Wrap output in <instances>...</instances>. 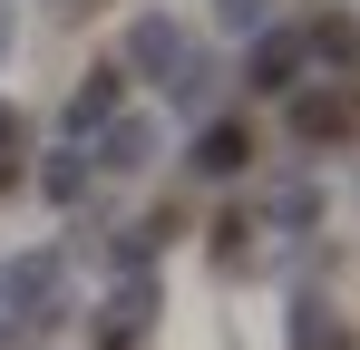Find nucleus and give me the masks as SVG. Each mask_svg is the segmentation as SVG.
I'll return each instance as SVG.
<instances>
[{"instance_id":"obj_1","label":"nucleus","mask_w":360,"mask_h":350,"mask_svg":"<svg viewBox=\"0 0 360 350\" xmlns=\"http://www.w3.org/2000/svg\"><path fill=\"white\" fill-rule=\"evenodd\" d=\"M351 127H360L351 88H292V136H302V146H341Z\"/></svg>"},{"instance_id":"obj_2","label":"nucleus","mask_w":360,"mask_h":350,"mask_svg":"<svg viewBox=\"0 0 360 350\" xmlns=\"http://www.w3.org/2000/svg\"><path fill=\"white\" fill-rule=\"evenodd\" d=\"M302 68H311V58H302V30H273V39H253V58H243V88H253V98H292Z\"/></svg>"},{"instance_id":"obj_3","label":"nucleus","mask_w":360,"mask_h":350,"mask_svg":"<svg viewBox=\"0 0 360 350\" xmlns=\"http://www.w3.org/2000/svg\"><path fill=\"white\" fill-rule=\"evenodd\" d=\"M253 146H263V136H253V117H214V127L195 136V175H214V185H234V175L253 166Z\"/></svg>"},{"instance_id":"obj_4","label":"nucleus","mask_w":360,"mask_h":350,"mask_svg":"<svg viewBox=\"0 0 360 350\" xmlns=\"http://www.w3.org/2000/svg\"><path fill=\"white\" fill-rule=\"evenodd\" d=\"M146 156H156V127H146V117H108V136H98L88 166H98V175H136Z\"/></svg>"},{"instance_id":"obj_5","label":"nucleus","mask_w":360,"mask_h":350,"mask_svg":"<svg viewBox=\"0 0 360 350\" xmlns=\"http://www.w3.org/2000/svg\"><path fill=\"white\" fill-rule=\"evenodd\" d=\"M108 117H127V68H117V58H98L88 88L68 98V127H108Z\"/></svg>"},{"instance_id":"obj_6","label":"nucleus","mask_w":360,"mask_h":350,"mask_svg":"<svg viewBox=\"0 0 360 350\" xmlns=\"http://www.w3.org/2000/svg\"><path fill=\"white\" fill-rule=\"evenodd\" d=\"M302 58H321V68L351 78V68H360V20H351V10H321V20L302 30Z\"/></svg>"},{"instance_id":"obj_7","label":"nucleus","mask_w":360,"mask_h":350,"mask_svg":"<svg viewBox=\"0 0 360 350\" xmlns=\"http://www.w3.org/2000/svg\"><path fill=\"white\" fill-rule=\"evenodd\" d=\"M117 68H156V78H176V68H185V30H176V20H136V39H127Z\"/></svg>"},{"instance_id":"obj_8","label":"nucleus","mask_w":360,"mask_h":350,"mask_svg":"<svg viewBox=\"0 0 360 350\" xmlns=\"http://www.w3.org/2000/svg\"><path fill=\"white\" fill-rule=\"evenodd\" d=\"M292 350H351V331L331 321V302H292Z\"/></svg>"},{"instance_id":"obj_9","label":"nucleus","mask_w":360,"mask_h":350,"mask_svg":"<svg viewBox=\"0 0 360 350\" xmlns=\"http://www.w3.org/2000/svg\"><path fill=\"white\" fill-rule=\"evenodd\" d=\"M39 185H49V195H59V205H68V195H88V156H59V166L39 175Z\"/></svg>"},{"instance_id":"obj_10","label":"nucleus","mask_w":360,"mask_h":350,"mask_svg":"<svg viewBox=\"0 0 360 350\" xmlns=\"http://www.w3.org/2000/svg\"><path fill=\"white\" fill-rule=\"evenodd\" d=\"M214 253L243 263V253H253V214H224V224H214Z\"/></svg>"},{"instance_id":"obj_11","label":"nucleus","mask_w":360,"mask_h":350,"mask_svg":"<svg viewBox=\"0 0 360 350\" xmlns=\"http://www.w3.org/2000/svg\"><path fill=\"white\" fill-rule=\"evenodd\" d=\"M214 10H224V30H263L273 20V0H214Z\"/></svg>"},{"instance_id":"obj_12","label":"nucleus","mask_w":360,"mask_h":350,"mask_svg":"<svg viewBox=\"0 0 360 350\" xmlns=\"http://www.w3.org/2000/svg\"><path fill=\"white\" fill-rule=\"evenodd\" d=\"M20 136H30V117H20V108H0V156H10Z\"/></svg>"},{"instance_id":"obj_13","label":"nucleus","mask_w":360,"mask_h":350,"mask_svg":"<svg viewBox=\"0 0 360 350\" xmlns=\"http://www.w3.org/2000/svg\"><path fill=\"white\" fill-rule=\"evenodd\" d=\"M0 49H10V10H0Z\"/></svg>"},{"instance_id":"obj_14","label":"nucleus","mask_w":360,"mask_h":350,"mask_svg":"<svg viewBox=\"0 0 360 350\" xmlns=\"http://www.w3.org/2000/svg\"><path fill=\"white\" fill-rule=\"evenodd\" d=\"M59 10H88V0H59Z\"/></svg>"}]
</instances>
